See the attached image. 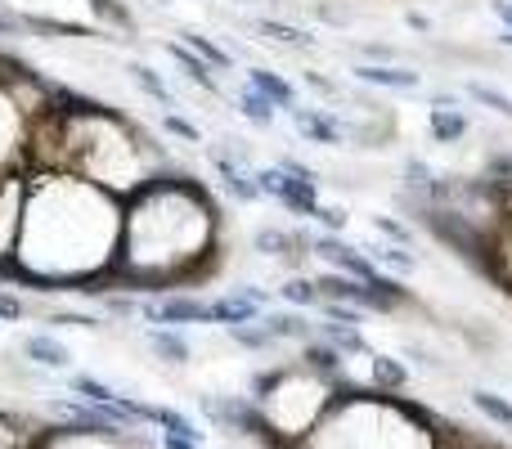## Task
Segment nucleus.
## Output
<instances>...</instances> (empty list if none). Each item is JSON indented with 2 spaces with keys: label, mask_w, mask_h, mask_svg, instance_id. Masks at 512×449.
Returning <instances> with one entry per match:
<instances>
[{
  "label": "nucleus",
  "mask_w": 512,
  "mask_h": 449,
  "mask_svg": "<svg viewBox=\"0 0 512 449\" xmlns=\"http://www.w3.org/2000/svg\"><path fill=\"white\" fill-rule=\"evenodd\" d=\"M225 265V212L212 185L180 167H162L131 198H122L117 288L158 297L203 288Z\"/></svg>",
  "instance_id": "obj_1"
},
{
  "label": "nucleus",
  "mask_w": 512,
  "mask_h": 449,
  "mask_svg": "<svg viewBox=\"0 0 512 449\" xmlns=\"http://www.w3.org/2000/svg\"><path fill=\"white\" fill-rule=\"evenodd\" d=\"M122 198L72 171H27V212L14 256V288L81 292L117 288Z\"/></svg>",
  "instance_id": "obj_2"
},
{
  "label": "nucleus",
  "mask_w": 512,
  "mask_h": 449,
  "mask_svg": "<svg viewBox=\"0 0 512 449\" xmlns=\"http://www.w3.org/2000/svg\"><path fill=\"white\" fill-rule=\"evenodd\" d=\"M50 104L54 126H59L54 171H72V176L108 189L113 198H131L149 176L171 167L167 144H158L122 108L99 104L81 90H68L63 81H54Z\"/></svg>",
  "instance_id": "obj_3"
},
{
  "label": "nucleus",
  "mask_w": 512,
  "mask_h": 449,
  "mask_svg": "<svg viewBox=\"0 0 512 449\" xmlns=\"http://www.w3.org/2000/svg\"><path fill=\"white\" fill-rule=\"evenodd\" d=\"M256 409L265 423V449H297L315 432V423L328 414L337 387L310 373L306 364H279V369H256L248 382Z\"/></svg>",
  "instance_id": "obj_4"
},
{
  "label": "nucleus",
  "mask_w": 512,
  "mask_h": 449,
  "mask_svg": "<svg viewBox=\"0 0 512 449\" xmlns=\"http://www.w3.org/2000/svg\"><path fill=\"white\" fill-rule=\"evenodd\" d=\"M23 212H27V167H14L0 176V283H14Z\"/></svg>",
  "instance_id": "obj_5"
},
{
  "label": "nucleus",
  "mask_w": 512,
  "mask_h": 449,
  "mask_svg": "<svg viewBox=\"0 0 512 449\" xmlns=\"http://www.w3.org/2000/svg\"><path fill=\"white\" fill-rule=\"evenodd\" d=\"M252 180H256V189H261V198H274V203H279L283 212H292L297 221H310V216L319 212V203H324L319 180L292 176L279 162H274V167H252Z\"/></svg>",
  "instance_id": "obj_6"
},
{
  "label": "nucleus",
  "mask_w": 512,
  "mask_h": 449,
  "mask_svg": "<svg viewBox=\"0 0 512 449\" xmlns=\"http://www.w3.org/2000/svg\"><path fill=\"white\" fill-rule=\"evenodd\" d=\"M144 324H167V328H189V324H212V297H198L194 288L158 292V297L140 301Z\"/></svg>",
  "instance_id": "obj_7"
},
{
  "label": "nucleus",
  "mask_w": 512,
  "mask_h": 449,
  "mask_svg": "<svg viewBox=\"0 0 512 449\" xmlns=\"http://www.w3.org/2000/svg\"><path fill=\"white\" fill-rule=\"evenodd\" d=\"M252 252L279 261L288 274L306 270L310 261V229L301 225H256L252 229Z\"/></svg>",
  "instance_id": "obj_8"
},
{
  "label": "nucleus",
  "mask_w": 512,
  "mask_h": 449,
  "mask_svg": "<svg viewBox=\"0 0 512 449\" xmlns=\"http://www.w3.org/2000/svg\"><path fill=\"white\" fill-rule=\"evenodd\" d=\"M310 256H319L328 270L351 274V279H360V283H373L382 274L378 265L364 256V247H355L346 234H324V229H315V234H310Z\"/></svg>",
  "instance_id": "obj_9"
},
{
  "label": "nucleus",
  "mask_w": 512,
  "mask_h": 449,
  "mask_svg": "<svg viewBox=\"0 0 512 449\" xmlns=\"http://www.w3.org/2000/svg\"><path fill=\"white\" fill-rule=\"evenodd\" d=\"M427 104H432L427 108V140L432 144L454 149V144H463L472 135V117H468V108H463L459 90H436Z\"/></svg>",
  "instance_id": "obj_10"
},
{
  "label": "nucleus",
  "mask_w": 512,
  "mask_h": 449,
  "mask_svg": "<svg viewBox=\"0 0 512 449\" xmlns=\"http://www.w3.org/2000/svg\"><path fill=\"white\" fill-rule=\"evenodd\" d=\"M203 414L221 427L225 436H256L265 441V423H261V409H256L252 396H207L203 400Z\"/></svg>",
  "instance_id": "obj_11"
},
{
  "label": "nucleus",
  "mask_w": 512,
  "mask_h": 449,
  "mask_svg": "<svg viewBox=\"0 0 512 449\" xmlns=\"http://www.w3.org/2000/svg\"><path fill=\"white\" fill-rule=\"evenodd\" d=\"M283 117H288L292 131H297L306 144H319V149H342V144H346L342 113H333V108H319V104H292Z\"/></svg>",
  "instance_id": "obj_12"
},
{
  "label": "nucleus",
  "mask_w": 512,
  "mask_h": 449,
  "mask_svg": "<svg viewBox=\"0 0 512 449\" xmlns=\"http://www.w3.org/2000/svg\"><path fill=\"white\" fill-rule=\"evenodd\" d=\"M207 167H212V176L221 180V189L239 207L261 203V189H256V180H252V167H248V162H239V158H230L221 144H212V149H207Z\"/></svg>",
  "instance_id": "obj_13"
},
{
  "label": "nucleus",
  "mask_w": 512,
  "mask_h": 449,
  "mask_svg": "<svg viewBox=\"0 0 512 449\" xmlns=\"http://www.w3.org/2000/svg\"><path fill=\"white\" fill-rule=\"evenodd\" d=\"M252 32H256V41L274 45V50H288V54H306V50H315L319 45L310 27L292 23V18H274V14H256Z\"/></svg>",
  "instance_id": "obj_14"
},
{
  "label": "nucleus",
  "mask_w": 512,
  "mask_h": 449,
  "mask_svg": "<svg viewBox=\"0 0 512 449\" xmlns=\"http://www.w3.org/2000/svg\"><path fill=\"white\" fill-rule=\"evenodd\" d=\"M351 77L369 90H396V95H409V90L423 86V72H414L409 63H355Z\"/></svg>",
  "instance_id": "obj_15"
},
{
  "label": "nucleus",
  "mask_w": 512,
  "mask_h": 449,
  "mask_svg": "<svg viewBox=\"0 0 512 449\" xmlns=\"http://www.w3.org/2000/svg\"><path fill=\"white\" fill-rule=\"evenodd\" d=\"M297 360L306 364L310 373H319L324 382H333V387H346V382H351V378H346V355L337 351L333 342H324L319 333L310 337V342H301V355H297Z\"/></svg>",
  "instance_id": "obj_16"
},
{
  "label": "nucleus",
  "mask_w": 512,
  "mask_h": 449,
  "mask_svg": "<svg viewBox=\"0 0 512 449\" xmlns=\"http://www.w3.org/2000/svg\"><path fill=\"white\" fill-rule=\"evenodd\" d=\"M126 81H131L144 99H153L162 113H180V99H176V90H171V81L162 77L158 68H149L144 59H126Z\"/></svg>",
  "instance_id": "obj_17"
},
{
  "label": "nucleus",
  "mask_w": 512,
  "mask_h": 449,
  "mask_svg": "<svg viewBox=\"0 0 512 449\" xmlns=\"http://www.w3.org/2000/svg\"><path fill=\"white\" fill-rule=\"evenodd\" d=\"M162 50H167V59L176 63L180 72H185V81H194L203 95H225V86H221V77H216V68L207 59H198L194 50H189L185 41H162Z\"/></svg>",
  "instance_id": "obj_18"
},
{
  "label": "nucleus",
  "mask_w": 512,
  "mask_h": 449,
  "mask_svg": "<svg viewBox=\"0 0 512 449\" xmlns=\"http://www.w3.org/2000/svg\"><path fill=\"white\" fill-rule=\"evenodd\" d=\"M261 328L270 333V342L279 346V342H310L315 337V324H310V315L306 310H292V306H283V310H261Z\"/></svg>",
  "instance_id": "obj_19"
},
{
  "label": "nucleus",
  "mask_w": 512,
  "mask_h": 449,
  "mask_svg": "<svg viewBox=\"0 0 512 449\" xmlns=\"http://www.w3.org/2000/svg\"><path fill=\"white\" fill-rule=\"evenodd\" d=\"M144 342H149V351L158 355L162 364H171V369H185L189 360H194V346H189L185 328H167V324H149L144 328Z\"/></svg>",
  "instance_id": "obj_20"
},
{
  "label": "nucleus",
  "mask_w": 512,
  "mask_h": 449,
  "mask_svg": "<svg viewBox=\"0 0 512 449\" xmlns=\"http://www.w3.org/2000/svg\"><path fill=\"white\" fill-rule=\"evenodd\" d=\"M243 81H248L252 90H261V95L270 99L279 113H288L292 104H301V90L292 86V81L283 77L279 68H265V63H256V68H248V77H243Z\"/></svg>",
  "instance_id": "obj_21"
},
{
  "label": "nucleus",
  "mask_w": 512,
  "mask_h": 449,
  "mask_svg": "<svg viewBox=\"0 0 512 449\" xmlns=\"http://www.w3.org/2000/svg\"><path fill=\"white\" fill-rule=\"evenodd\" d=\"M364 360H369V387L382 391V396H400V391L409 387V378H414L409 364L396 360V355H387V351H369Z\"/></svg>",
  "instance_id": "obj_22"
},
{
  "label": "nucleus",
  "mask_w": 512,
  "mask_h": 449,
  "mask_svg": "<svg viewBox=\"0 0 512 449\" xmlns=\"http://www.w3.org/2000/svg\"><path fill=\"white\" fill-rule=\"evenodd\" d=\"M23 360H32L36 369H54V373H63L72 364V351L59 342L54 333H27L23 337Z\"/></svg>",
  "instance_id": "obj_23"
},
{
  "label": "nucleus",
  "mask_w": 512,
  "mask_h": 449,
  "mask_svg": "<svg viewBox=\"0 0 512 449\" xmlns=\"http://www.w3.org/2000/svg\"><path fill=\"white\" fill-rule=\"evenodd\" d=\"M144 423L158 427L162 436H180V441H198V445H203L198 423L189 414H180V409H171V405H144Z\"/></svg>",
  "instance_id": "obj_24"
},
{
  "label": "nucleus",
  "mask_w": 512,
  "mask_h": 449,
  "mask_svg": "<svg viewBox=\"0 0 512 449\" xmlns=\"http://www.w3.org/2000/svg\"><path fill=\"white\" fill-rule=\"evenodd\" d=\"M436 176H441V171H436L432 162L409 153V158L400 162V203H418V198H427V189L436 185Z\"/></svg>",
  "instance_id": "obj_25"
},
{
  "label": "nucleus",
  "mask_w": 512,
  "mask_h": 449,
  "mask_svg": "<svg viewBox=\"0 0 512 449\" xmlns=\"http://www.w3.org/2000/svg\"><path fill=\"white\" fill-rule=\"evenodd\" d=\"M364 256H369L373 265H378L382 274H414L418 270V256H414V247H400V243H387V238H378V243H369L364 247Z\"/></svg>",
  "instance_id": "obj_26"
},
{
  "label": "nucleus",
  "mask_w": 512,
  "mask_h": 449,
  "mask_svg": "<svg viewBox=\"0 0 512 449\" xmlns=\"http://www.w3.org/2000/svg\"><path fill=\"white\" fill-rule=\"evenodd\" d=\"M274 297L283 301V306H292V310H319V288H315V274H306V270H297V274H288V279L274 288Z\"/></svg>",
  "instance_id": "obj_27"
},
{
  "label": "nucleus",
  "mask_w": 512,
  "mask_h": 449,
  "mask_svg": "<svg viewBox=\"0 0 512 449\" xmlns=\"http://www.w3.org/2000/svg\"><path fill=\"white\" fill-rule=\"evenodd\" d=\"M234 108H239V117H248L252 126H261V131H270V126L279 122V108H274L270 99L261 95V90H252L248 81L234 90Z\"/></svg>",
  "instance_id": "obj_28"
},
{
  "label": "nucleus",
  "mask_w": 512,
  "mask_h": 449,
  "mask_svg": "<svg viewBox=\"0 0 512 449\" xmlns=\"http://www.w3.org/2000/svg\"><path fill=\"white\" fill-rule=\"evenodd\" d=\"M459 95H463V99H472V104H481L486 113H495V117H504V122H512V95H508V90L490 86V81L468 77V81H463Z\"/></svg>",
  "instance_id": "obj_29"
},
{
  "label": "nucleus",
  "mask_w": 512,
  "mask_h": 449,
  "mask_svg": "<svg viewBox=\"0 0 512 449\" xmlns=\"http://www.w3.org/2000/svg\"><path fill=\"white\" fill-rule=\"evenodd\" d=\"M315 333L324 337V342H333L337 351L346 355V360H351V355H369L373 346L364 342V333L355 324H333V319H324V324H315Z\"/></svg>",
  "instance_id": "obj_30"
},
{
  "label": "nucleus",
  "mask_w": 512,
  "mask_h": 449,
  "mask_svg": "<svg viewBox=\"0 0 512 449\" xmlns=\"http://www.w3.org/2000/svg\"><path fill=\"white\" fill-rule=\"evenodd\" d=\"M68 391L77 400H86V405H99V409H113L117 400H122V391H113L104 378H90V373H72L68 378Z\"/></svg>",
  "instance_id": "obj_31"
},
{
  "label": "nucleus",
  "mask_w": 512,
  "mask_h": 449,
  "mask_svg": "<svg viewBox=\"0 0 512 449\" xmlns=\"http://www.w3.org/2000/svg\"><path fill=\"white\" fill-rule=\"evenodd\" d=\"M472 409H477L481 418H490L495 427H504V432H512V400H508V396H499V391L477 387V391H472Z\"/></svg>",
  "instance_id": "obj_32"
},
{
  "label": "nucleus",
  "mask_w": 512,
  "mask_h": 449,
  "mask_svg": "<svg viewBox=\"0 0 512 449\" xmlns=\"http://www.w3.org/2000/svg\"><path fill=\"white\" fill-rule=\"evenodd\" d=\"M180 41H185L189 50L198 54V59H207V63H212L216 72H230V68H234L230 50H225V45H216V41H212V36H207V32H180Z\"/></svg>",
  "instance_id": "obj_33"
},
{
  "label": "nucleus",
  "mask_w": 512,
  "mask_h": 449,
  "mask_svg": "<svg viewBox=\"0 0 512 449\" xmlns=\"http://www.w3.org/2000/svg\"><path fill=\"white\" fill-rule=\"evenodd\" d=\"M225 337H230V342L234 346H243V351H256V355H261V351H270V333H265V328H261V319H252V324H230V328H225Z\"/></svg>",
  "instance_id": "obj_34"
},
{
  "label": "nucleus",
  "mask_w": 512,
  "mask_h": 449,
  "mask_svg": "<svg viewBox=\"0 0 512 449\" xmlns=\"http://www.w3.org/2000/svg\"><path fill=\"white\" fill-rule=\"evenodd\" d=\"M373 234L387 238V243H400V247H414V225L400 221V216H373Z\"/></svg>",
  "instance_id": "obj_35"
},
{
  "label": "nucleus",
  "mask_w": 512,
  "mask_h": 449,
  "mask_svg": "<svg viewBox=\"0 0 512 449\" xmlns=\"http://www.w3.org/2000/svg\"><path fill=\"white\" fill-rule=\"evenodd\" d=\"M162 135H176V140L194 144V149H203V131H198L194 122H189L185 113H162Z\"/></svg>",
  "instance_id": "obj_36"
},
{
  "label": "nucleus",
  "mask_w": 512,
  "mask_h": 449,
  "mask_svg": "<svg viewBox=\"0 0 512 449\" xmlns=\"http://www.w3.org/2000/svg\"><path fill=\"white\" fill-rule=\"evenodd\" d=\"M27 301L18 297V292H9V288H0V324H23L27 319Z\"/></svg>",
  "instance_id": "obj_37"
},
{
  "label": "nucleus",
  "mask_w": 512,
  "mask_h": 449,
  "mask_svg": "<svg viewBox=\"0 0 512 449\" xmlns=\"http://www.w3.org/2000/svg\"><path fill=\"white\" fill-rule=\"evenodd\" d=\"M355 50H360V59H364V63H405V59H400L396 45H387V41H360Z\"/></svg>",
  "instance_id": "obj_38"
},
{
  "label": "nucleus",
  "mask_w": 512,
  "mask_h": 449,
  "mask_svg": "<svg viewBox=\"0 0 512 449\" xmlns=\"http://www.w3.org/2000/svg\"><path fill=\"white\" fill-rule=\"evenodd\" d=\"M324 234H346V207H333V203H319V212L310 216Z\"/></svg>",
  "instance_id": "obj_39"
},
{
  "label": "nucleus",
  "mask_w": 512,
  "mask_h": 449,
  "mask_svg": "<svg viewBox=\"0 0 512 449\" xmlns=\"http://www.w3.org/2000/svg\"><path fill=\"white\" fill-rule=\"evenodd\" d=\"M301 81H306V90H315V95H324V99H342V81L324 77L319 68H306L301 72Z\"/></svg>",
  "instance_id": "obj_40"
},
{
  "label": "nucleus",
  "mask_w": 512,
  "mask_h": 449,
  "mask_svg": "<svg viewBox=\"0 0 512 449\" xmlns=\"http://www.w3.org/2000/svg\"><path fill=\"white\" fill-rule=\"evenodd\" d=\"M50 324H63V328H104V319L86 315V310H50Z\"/></svg>",
  "instance_id": "obj_41"
},
{
  "label": "nucleus",
  "mask_w": 512,
  "mask_h": 449,
  "mask_svg": "<svg viewBox=\"0 0 512 449\" xmlns=\"http://www.w3.org/2000/svg\"><path fill=\"white\" fill-rule=\"evenodd\" d=\"M405 27L409 32H418V36H432V18L418 14V9H405Z\"/></svg>",
  "instance_id": "obj_42"
},
{
  "label": "nucleus",
  "mask_w": 512,
  "mask_h": 449,
  "mask_svg": "<svg viewBox=\"0 0 512 449\" xmlns=\"http://www.w3.org/2000/svg\"><path fill=\"white\" fill-rule=\"evenodd\" d=\"M279 167L283 171H292V176H306V180H319V171L315 167H306L301 158H279Z\"/></svg>",
  "instance_id": "obj_43"
},
{
  "label": "nucleus",
  "mask_w": 512,
  "mask_h": 449,
  "mask_svg": "<svg viewBox=\"0 0 512 449\" xmlns=\"http://www.w3.org/2000/svg\"><path fill=\"white\" fill-rule=\"evenodd\" d=\"M490 14H495L499 23H504L508 32H512V0H490Z\"/></svg>",
  "instance_id": "obj_44"
},
{
  "label": "nucleus",
  "mask_w": 512,
  "mask_h": 449,
  "mask_svg": "<svg viewBox=\"0 0 512 449\" xmlns=\"http://www.w3.org/2000/svg\"><path fill=\"white\" fill-rule=\"evenodd\" d=\"M153 445H158V449H203L198 441H180V436H162V432H158V441H153Z\"/></svg>",
  "instance_id": "obj_45"
},
{
  "label": "nucleus",
  "mask_w": 512,
  "mask_h": 449,
  "mask_svg": "<svg viewBox=\"0 0 512 449\" xmlns=\"http://www.w3.org/2000/svg\"><path fill=\"white\" fill-rule=\"evenodd\" d=\"M499 45H508V50H512V32H508V27H504V32H499Z\"/></svg>",
  "instance_id": "obj_46"
},
{
  "label": "nucleus",
  "mask_w": 512,
  "mask_h": 449,
  "mask_svg": "<svg viewBox=\"0 0 512 449\" xmlns=\"http://www.w3.org/2000/svg\"><path fill=\"white\" fill-rule=\"evenodd\" d=\"M234 5H248V0H234Z\"/></svg>",
  "instance_id": "obj_47"
}]
</instances>
